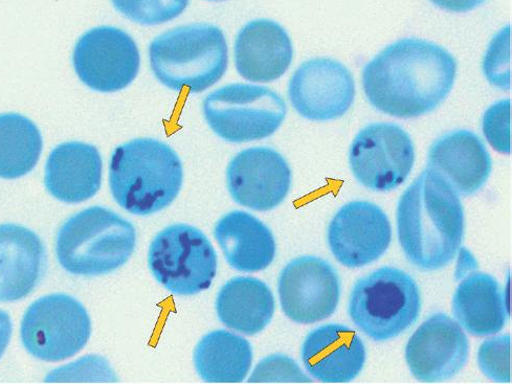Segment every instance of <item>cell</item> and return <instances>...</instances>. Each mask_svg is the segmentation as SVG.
Returning <instances> with one entry per match:
<instances>
[{
  "label": "cell",
  "instance_id": "cell-1",
  "mask_svg": "<svg viewBox=\"0 0 512 384\" xmlns=\"http://www.w3.org/2000/svg\"><path fill=\"white\" fill-rule=\"evenodd\" d=\"M457 62L440 45L418 38L398 40L375 56L363 72L369 103L397 119L430 114L452 92Z\"/></svg>",
  "mask_w": 512,
  "mask_h": 384
},
{
  "label": "cell",
  "instance_id": "cell-2",
  "mask_svg": "<svg viewBox=\"0 0 512 384\" xmlns=\"http://www.w3.org/2000/svg\"><path fill=\"white\" fill-rule=\"evenodd\" d=\"M396 223L406 258L422 271L448 266L463 242L465 218L459 195L429 168L400 197Z\"/></svg>",
  "mask_w": 512,
  "mask_h": 384
},
{
  "label": "cell",
  "instance_id": "cell-3",
  "mask_svg": "<svg viewBox=\"0 0 512 384\" xmlns=\"http://www.w3.org/2000/svg\"><path fill=\"white\" fill-rule=\"evenodd\" d=\"M183 180L181 158L161 141L133 140L111 155V194L132 215L148 216L168 208L180 194Z\"/></svg>",
  "mask_w": 512,
  "mask_h": 384
},
{
  "label": "cell",
  "instance_id": "cell-4",
  "mask_svg": "<svg viewBox=\"0 0 512 384\" xmlns=\"http://www.w3.org/2000/svg\"><path fill=\"white\" fill-rule=\"evenodd\" d=\"M152 73L175 92H205L225 76L229 49L225 34L211 25L178 27L155 38L149 47Z\"/></svg>",
  "mask_w": 512,
  "mask_h": 384
},
{
  "label": "cell",
  "instance_id": "cell-5",
  "mask_svg": "<svg viewBox=\"0 0 512 384\" xmlns=\"http://www.w3.org/2000/svg\"><path fill=\"white\" fill-rule=\"evenodd\" d=\"M136 246L137 231L131 222L108 209L93 207L62 225L56 253L60 265L68 273L98 277L122 267Z\"/></svg>",
  "mask_w": 512,
  "mask_h": 384
},
{
  "label": "cell",
  "instance_id": "cell-6",
  "mask_svg": "<svg viewBox=\"0 0 512 384\" xmlns=\"http://www.w3.org/2000/svg\"><path fill=\"white\" fill-rule=\"evenodd\" d=\"M420 289L406 271L378 268L353 285L348 313L351 322L374 342L406 332L419 318Z\"/></svg>",
  "mask_w": 512,
  "mask_h": 384
},
{
  "label": "cell",
  "instance_id": "cell-7",
  "mask_svg": "<svg viewBox=\"0 0 512 384\" xmlns=\"http://www.w3.org/2000/svg\"><path fill=\"white\" fill-rule=\"evenodd\" d=\"M204 116L220 139L234 144L264 140L283 124L287 107L274 90L249 84H229L204 101Z\"/></svg>",
  "mask_w": 512,
  "mask_h": 384
},
{
  "label": "cell",
  "instance_id": "cell-8",
  "mask_svg": "<svg viewBox=\"0 0 512 384\" xmlns=\"http://www.w3.org/2000/svg\"><path fill=\"white\" fill-rule=\"evenodd\" d=\"M151 273L177 296H194L210 288L217 273V256L208 237L189 224H173L152 240L148 252Z\"/></svg>",
  "mask_w": 512,
  "mask_h": 384
},
{
  "label": "cell",
  "instance_id": "cell-9",
  "mask_svg": "<svg viewBox=\"0 0 512 384\" xmlns=\"http://www.w3.org/2000/svg\"><path fill=\"white\" fill-rule=\"evenodd\" d=\"M92 334L91 318L75 298L55 293L34 302L21 323L22 344L35 358L48 363L78 354Z\"/></svg>",
  "mask_w": 512,
  "mask_h": 384
},
{
  "label": "cell",
  "instance_id": "cell-10",
  "mask_svg": "<svg viewBox=\"0 0 512 384\" xmlns=\"http://www.w3.org/2000/svg\"><path fill=\"white\" fill-rule=\"evenodd\" d=\"M415 163L410 135L392 123H375L356 135L349 151L355 179L374 192H390L402 186Z\"/></svg>",
  "mask_w": 512,
  "mask_h": 384
},
{
  "label": "cell",
  "instance_id": "cell-11",
  "mask_svg": "<svg viewBox=\"0 0 512 384\" xmlns=\"http://www.w3.org/2000/svg\"><path fill=\"white\" fill-rule=\"evenodd\" d=\"M73 63L86 86L99 93H116L136 80L141 55L136 41L126 32L99 27L79 39Z\"/></svg>",
  "mask_w": 512,
  "mask_h": 384
},
{
  "label": "cell",
  "instance_id": "cell-12",
  "mask_svg": "<svg viewBox=\"0 0 512 384\" xmlns=\"http://www.w3.org/2000/svg\"><path fill=\"white\" fill-rule=\"evenodd\" d=\"M278 293L289 320L311 325L336 312L341 298V281L327 261L304 256L289 262L281 271Z\"/></svg>",
  "mask_w": 512,
  "mask_h": 384
},
{
  "label": "cell",
  "instance_id": "cell-13",
  "mask_svg": "<svg viewBox=\"0 0 512 384\" xmlns=\"http://www.w3.org/2000/svg\"><path fill=\"white\" fill-rule=\"evenodd\" d=\"M288 97L298 114L327 122L347 114L355 99L351 72L337 60L310 59L299 66L288 85Z\"/></svg>",
  "mask_w": 512,
  "mask_h": 384
},
{
  "label": "cell",
  "instance_id": "cell-14",
  "mask_svg": "<svg viewBox=\"0 0 512 384\" xmlns=\"http://www.w3.org/2000/svg\"><path fill=\"white\" fill-rule=\"evenodd\" d=\"M330 252L348 268H361L383 257L391 244L392 227L386 213L369 201H351L329 223Z\"/></svg>",
  "mask_w": 512,
  "mask_h": 384
},
{
  "label": "cell",
  "instance_id": "cell-15",
  "mask_svg": "<svg viewBox=\"0 0 512 384\" xmlns=\"http://www.w3.org/2000/svg\"><path fill=\"white\" fill-rule=\"evenodd\" d=\"M470 350L460 324L448 314L435 313L410 337L406 361L421 382L447 381L464 369Z\"/></svg>",
  "mask_w": 512,
  "mask_h": 384
},
{
  "label": "cell",
  "instance_id": "cell-16",
  "mask_svg": "<svg viewBox=\"0 0 512 384\" xmlns=\"http://www.w3.org/2000/svg\"><path fill=\"white\" fill-rule=\"evenodd\" d=\"M227 185L239 206L253 211H272L292 187V170L276 150L256 147L239 152L229 164Z\"/></svg>",
  "mask_w": 512,
  "mask_h": 384
},
{
  "label": "cell",
  "instance_id": "cell-17",
  "mask_svg": "<svg viewBox=\"0 0 512 384\" xmlns=\"http://www.w3.org/2000/svg\"><path fill=\"white\" fill-rule=\"evenodd\" d=\"M303 365L311 377L324 383H347L366 364V348L353 329L328 324L311 331L302 346Z\"/></svg>",
  "mask_w": 512,
  "mask_h": 384
},
{
  "label": "cell",
  "instance_id": "cell-18",
  "mask_svg": "<svg viewBox=\"0 0 512 384\" xmlns=\"http://www.w3.org/2000/svg\"><path fill=\"white\" fill-rule=\"evenodd\" d=\"M234 57L236 70L243 79L270 83L280 79L292 65L293 43L277 22L257 19L238 33Z\"/></svg>",
  "mask_w": 512,
  "mask_h": 384
},
{
  "label": "cell",
  "instance_id": "cell-19",
  "mask_svg": "<svg viewBox=\"0 0 512 384\" xmlns=\"http://www.w3.org/2000/svg\"><path fill=\"white\" fill-rule=\"evenodd\" d=\"M428 168L447 180L459 196L469 197L487 183L493 162L478 135L462 129L444 134L434 142Z\"/></svg>",
  "mask_w": 512,
  "mask_h": 384
},
{
  "label": "cell",
  "instance_id": "cell-20",
  "mask_svg": "<svg viewBox=\"0 0 512 384\" xmlns=\"http://www.w3.org/2000/svg\"><path fill=\"white\" fill-rule=\"evenodd\" d=\"M46 269V248L36 233L16 224L0 225V302L28 297Z\"/></svg>",
  "mask_w": 512,
  "mask_h": 384
},
{
  "label": "cell",
  "instance_id": "cell-21",
  "mask_svg": "<svg viewBox=\"0 0 512 384\" xmlns=\"http://www.w3.org/2000/svg\"><path fill=\"white\" fill-rule=\"evenodd\" d=\"M103 163L99 150L80 142L56 147L46 167V187L56 199L81 203L93 198L102 183Z\"/></svg>",
  "mask_w": 512,
  "mask_h": 384
},
{
  "label": "cell",
  "instance_id": "cell-22",
  "mask_svg": "<svg viewBox=\"0 0 512 384\" xmlns=\"http://www.w3.org/2000/svg\"><path fill=\"white\" fill-rule=\"evenodd\" d=\"M214 235L229 265L241 273H257L275 259L273 233L247 212L234 211L219 219Z\"/></svg>",
  "mask_w": 512,
  "mask_h": 384
},
{
  "label": "cell",
  "instance_id": "cell-23",
  "mask_svg": "<svg viewBox=\"0 0 512 384\" xmlns=\"http://www.w3.org/2000/svg\"><path fill=\"white\" fill-rule=\"evenodd\" d=\"M453 312L460 326L475 337L498 334L509 319L500 284L480 271L459 283L453 298Z\"/></svg>",
  "mask_w": 512,
  "mask_h": 384
},
{
  "label": "cell",
  "instance_id": "cell-24",
  "mask_svg": "<svg viewBox=\"0 0 512 384\" xmlns=\"http://www.w3.org/2000/svg\"><path fill=\"white\" fill-rule=\"evenodd\" d=\"M275 306L271 288L252 277L230 280L220 289L216 299L219 321L249 336L262 332L271 324Z\"/></svg>",
  "mask_w": 512,
  "mask_h": 384
},
{
  "label": "cell",
  "instance_id": "cell-25",
  "mask_svg": "<svg viewBox=\"0 0 512 384\" xmlns=\"http://www.w3.org/2000/svg\"><path fill=\"white\" fill-rule=\"evenodd\" d=\"M253 363L251 344L239 335L217 330L205 335L194 352L197 374L206 382L239 383Z\"/></svg>",
  "mask_w": 512,
  "mask_h": 384
},
{
  "label": "cell",
  "instance_id": "cell-26",
  "mask_svg": "<svg viewBox=\"0 0 512 384\" xmlns=\"http://www.w3.org/2000/svg\"><path fill=\"white\" fill-rule=\"evenodd\" d=\"M41 133L28 118L0 115V178L16 179L29 174L39 162Z\"/></svg>",
  "mask_w": 512,
  "mask_h": 384
},
{
  "label": "cell",
  "instance_id": "cell-27",
  "mask_svg": "<svg viewBox=\"0 0 512 384\" xmlns=\"http://www.w3.org/2000/svg\"><path fill=\"white\" fill-rule=\"evenodd\" d=\"M118 12L142 26H159L180 16L189 0H111Z\"/></svg>",
  "mask_w": 512,
  "mask_h": 384
},
{
  "label": "cell",
  "instance_id": "cell-28",
  "mask_svg": "<svg viewBox=\"0 0 512 384\" xmlns=\"http://www.w3.org/2000/svg\"><path fill=\"white\" fill-rule=\"evenodd\" d=\"M480 370L496 382L510 381V335L505 334L485 341L478 352Z\"/></svg>",
  "mask_w": 512,
  "mask_h": 384
},
{
  "label": "cell",
  "instance_id": "cell-29",
  "mask_svg": "<svg viewBox=\"0 0 512 384\" xmlns=\"http://www.w3.org/2000/svg\"><path fill=\"white\" fill-rule=\"evenodd\" d=\"M483 133L491 146L502 154L510 153V101L489 107L483 118Z\"/></svg>",
  "mask_w": 512,
  "mask_h": 384
},
{
  "label": "cell",
  "instance_id": "cell-30",
  "mask_svg": "<svg viewBox=\"0 0 512 384\" xmlns=\"http://www.w3.org/2000/svg\"><path fill=\"white\" fill-rule=\"evenodd\" d=\"M250 382H311L292 358L273 355L261 361Z\"/></svg>",
  "mask_w": 512,
  "mask_h": 384
},
{
  "label": "cell",
  "instance_id": "cell-31",
  "mask_svg": "<svg viewBox=\"0 0 512 384\" xmlns=\"http://www.w3.org/2000/svg\"><path fill=\"white\" fill-rule=\"evenodd\" d=\"M509 28L497 35L484 59V73L494 86L508 90L509 86Z\"/></svg>",
  "mask_w": 512,
  "mask_h": 384
},
{
  "label": "cell",
  "instance_id": "cell-32",
  "mask_svg": "<svg viewBox=\"0 0 512 384\" xmlns=\"http://www.w3.org/2000/svg\"><path fill=\"white\" fill-rule=\"evenodd\" d=\"M486 0H431V3L441 10L466 13L482 6Z\"/></svg>",
  "mask_w": 512,
  "mask_h": 384
},
{
  "label": "cell",
  "instance_id": "cell-33",
  "mask_svg": "<svg viewBox=\"0 0 512 384\" xmlns=\"http://www.w3.org/2000/svg\"><path fill=\"white\" fill-rule=\"evenodd\" d=\"M13 326L7 312L0 310V358L6 352L11 341Z\"/></svg>",
  "mask_w": 512,
  "mask_h": 384
},
{
  "label": "cell",
  "instance_id": "cell-34",
  "mask_svg": "<svg viewBox=\"0 0 512 384\" xmlns=\"http://www.w3.org/2000/svg\"><path fill=\"white\" fill-rule=\"evenodd\" d=\"M211 2H225V0H211Z\"/></svg>",
  "mask_w": 512,
  "mask_h": 384
}]
</instances>
